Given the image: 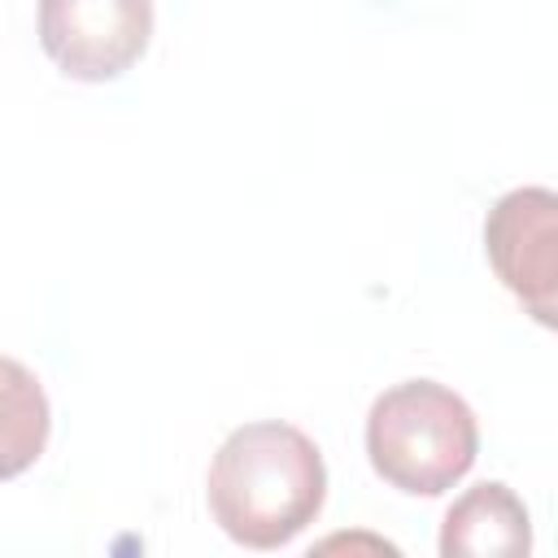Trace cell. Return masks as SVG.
I'll list each match as a JSON object with an SVG mask.
<instances>
[{"instance_id":"1","label":"cell","mask_w":558,"mask_h":558,"mask_svg":"<svg viewBox=\"0 0 558 558\" xmlns=\"http://www.w3.org/2000/svg\"><path fill=\"white\" fill-rule=\"evenodd\" d=\"M214 523L244 549H279L296 541L327 501V466L318 445L279 418L235 427L205 475Z\"/></svg>"},{"instance_id":"2","label":"cell","mask_w":558,"mask_h":558,"mask_svg":"<svg viewBox=\"0 0 558 558\" xmlns=\"http://www.w3.org/2000/svg\"><path fill=\"white\" fill-rule=\"evenodd\" d=\"M475 410L436 379L392 384L366 414V458L397 493L440 497L475 466Z\"/></svg>"},{"instance_id":"3","label":"cell","mask_w":558,"mask_h":558,"mask_svg":"<svg viewBox=\"0 0 558 558\" xmlns=\"http://www.w3.org/2000/svg\"><path fill=\"white\" fill-rule=\"evenodd\" d=\"M484 257L523 314L558 331V192L514 187L484 218Z\"/></svg>"},{"instance_id":"4","label":"cell","mask_w":558,"mask_h":558,"mask_svg":"<svg viewBox=\"0 0 558 558\" xmlns=\"http://www.w3.org/2000/svg\"><path fill=\"white\" fill-rule=\"evenodd\" d=\"M39 44L65 78L109 83L153 39V0H39Z\"/></svg>"},{"instance_id":"5","label":"cell","mask_w":558,"mask_h":558,"mask_svg":"<svg viewBox=\"0 0 558 558\" xmlns=\"http://www.w3.org/2000/svg\"><path fill=\"white\" fill-rule=\"evenodd\" d=\"M440 554L445 558H523L532 554V519L523 497L501 484L484 480L466 488L440 523Z\"/></svg>"},{"instance_id":"6","label":"cell","mask_w":558,"mask_h":558,"mask_svg":"<svg viewBox=\"0 0 558 558\" xmlns=\"http://www.w3.org/2000/svg\"><path fill=\"white\" fill-rule=\"evenodd\" d=\"M0 371H4V475L13 480L48 445V401L39 379L22 362L4 357Z\"/></svg>"}]
</instances>
